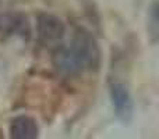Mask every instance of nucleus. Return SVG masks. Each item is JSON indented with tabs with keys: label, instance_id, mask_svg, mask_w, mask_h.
<instances>
[{
	"label": "nucleus",
	"instance_id": "f257e3e1",
	"mask_svg": "<svg viewBox=\"0 0 159 139\" xmlns=\"http://www.w3.org/2000/svg\"><path fill=\"white\" fill-rule=\"evenodd\" d=\"M53 64L63 75L69 76L98 70L101 64V50L92 35L80 29L69 45L56 50Z\"/></svg>",
	"mask_w": 159,
	"mask_h": 139
},
{
	"label": "nucleus",
	"instance_id": "f03ea898",
	"mask_svg": "<svg viewBox=\"0 0 159 139\" xmlns=\"http://www.w3.org/2000/svg\"><path fill=\"white\" fill-rule=\"evenodd\" d=\"M110 99L116 117L123 123H130L134 113V103L126 85L121 82H113L110 85Z\"/></svg>",
	"mask_w": 159,
	"mask_h": 139
},
{
	"label": "nucleus",
	"instance_id": "7ed1b4c3",
	"mask_svg": "<svg viewBox=\"0 0 159 139\" xmlns=\"http://www.w3.org/2000/svg\"><path fill=\"white\" fill-rule=\"evenodd\" d=\"M38 36L41 41L57 42L66 33V25L59 17L53 14H41L38 17Z\"/></svg>",
	"mask_w": 159,
	"mask_h": 139
},
{
	"label": "nucleus",
	"instance_id": "20e7f679",
	"mask_svg": "<svg viewBox=\"0 0 159 139\" xmlns=\"http://www.w3.org/2000/svg\"><path fill=\"white\" fill-rule=\"evenodd\" d=\"M8 134L13 139H35L39 135V127L35 118L21 114L11 120Z\"/></svg>",
	"mask_w": 159,
	"mask_h": 139
}]
</instances>
